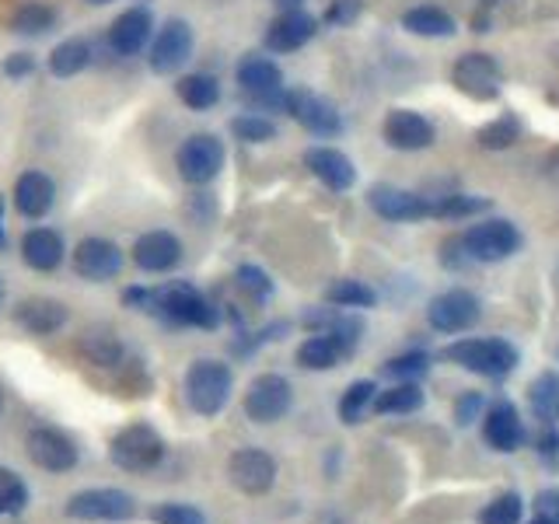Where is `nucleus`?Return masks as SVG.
<instances>
[{
  "mask_svg": "<svg viewBox=\"0 0 559 524\" xmlns=\"http://www.w3.org/2000/svg\"><path fill=\"white\" fill-rule=\"evenodd\" d=\"M52 25H57V11L49 4H39V0H25V4H17L11 14L14 35H46Z\"/></svg>",
  "mask_w": 559,
  "mask_h": 524,
  "instance_id": "f704fd0d",
  "label": "nucleus"
},
{
  "mask_svg": "<svg viewBox=\"0 0 559 524\" xmlns=\"http://www.w3.org/2000/svg\"><path fill=\"white\" fill-rule=\"evenodd\" d=\"M74 270L92 284H105L122 273V249L109 238H84L74 249Z\"/></svg>",
  "mask_w": 559,
  "mask_h": 524,
  "instance_id": "6ab92c4d",
  "label": "nucleus"
},
{
  "mask_svg": "<svg viewBox=\"0 0 559 524\" xmlns=\"http://www.w3.org/2000/svg\"><path fill=\"white\" fill-rule=\"evenodd\" d=\"M0 413H4V389H0Z\"/></svg>",
  "mask_w": 559,
  "mask_h": 524,
  "instance_id": "6e6d98bb",
  "label": "nucleus"
},
{
  "mask_svg": "<svg viewBox=\"0 0 559 524\" xmlns=\"http://www.w3.org/2000/svg\"><path fill=\"white\" fill-rule=\"evenodd\" d=\"M518 136H521V122L511 112L497 116L493 122H486V127L476 130L479 147H486V151H507V147H514Z\"/></svg>",
  "mask_w": 559,
  "mask_h": 524,
  "instance_id": "4c0bfd02",
  "label": "nucleus"
},
{
  "mask_svg": "<svg viewBox=\"0 0 559 524\" xmlns=\"http://www.w3.org/2000/svg\"><path fill=\"white\" fill-rule=\"evenodd\" d=\"M521 514H524V503L518 493H500L489 500L483 511H479V524H521Z\"/></svg>",
  "mask_w": 559,
  "mask_h": 524,
  "instance_id": "37998d69",
  "label": "nucleus"
},
{
  "mask_svg": "<svg viewBox=\"0 0 559 524\" xmlns=\"http://www.w3.org/2000/svg\"><path fill=\"white\" fill-rule=\"evenodd\" d=\"M528 406L542 427H556L559 424V374L556 371H542L528 384Z\"/></svg>",
  "mask_w": 559,
  "mask_h": 524,
  "instance_id": "c85d7f7f",
  "label": "nucleus"
},
{
  "mask_svg": "<svg viewBox=\"0 0 559 524\" xmlns=\"http://www.w3.org/2000/svg\"><path fill=\"white\" fill-rule=\"evenodd\" d=\"M273 4H276L280 11H301L305 0H273Z\"/></svg>",
  "mask_w": 559,
  "mask_h": 524,
  "instance_id": "864d4df0",
  "label": "nucleus"
},
{
  "mask_svg": "<svg viewBox=\"0 0 559 524\" xmlns=\"http://www.w3.org/2000/svg\"><path fill=\"white\" fill-rule=\"evenodd\" d=\"M87 4H109V0H87Z\"/></svg>",
  "mask_w": 559,
  "mask_h": 524,
  "instance_id": "4d7b16f0",
  "label": "nucleus"
},
{
  "mask_svg": "<svg viewBox=\"0 0 559 524\" xmlns=\"http://www.w3.org/2000/svg\"><path fill=\"white\" fill-rule=\"evenodd\" d=\"M325 301L329 305H336V308H374L378 305V294L360 284V279H336L329 290H325Z\"/></svg>",
  "mask_w": 559,
  "mask_h": 524,
  "instance_id": "c9c22d12",
  "label": "nucleus"
},
{
  "mask_svg": "<svg viewBox=\"0 0 559 524\" xmlns=\"http://www.w3.org/2000/svg\"><path fill=\"white\" fill-rule=\"evenodd\" d=\"M378 384L371 381V378H360V381H354L349 389L343 392V398H340V419L346 427H357L360 419L367 416V409H374V398H378Z\"/></svg>",
  "mask_w": 559,
  "mask_h": 524,
  "instance_id": "72a5a7b5",
  "label": "nucleus"
},
{
  "mask_svg": "<svg viewBox=\"0 0 559 524\" xmlns=\"http://www.w3.org/2000/svg\"><path fill=\"white\" fill-rule=\"evenodd\" d=\"M241 406L252 424H276V419H284L290 413L294 389L284 374H259V378H252Z\"/></svg>",
  "mask_w": 559,
  "mask_h": 524,
  "instance_id": "9d476101",
  "label": "nucleus"
},
{
  "mask_svg": "<svg viewBox=\"0 0 559 524\" xmlns=\"http://www.w3.org/2000/svg\"><path fill=\"white\" fill-rule=\"evenodd\" d=\"M424 389H419L416 381H395L392 389L378 392L374 398V413L378 416H409L424 406Z\"/></svg>",
  "mask_w": 559,
  "mask_h": 524,
  "instance_id": "7c9ffc66",
  "label": "nucleus"
},
{
  "mask_svg": "<svg viewBox=\"0 0 559 524\" xmlns=\"http://www.w3.org/2000/svg\"><path fill=\"white\" fill-rule=\"evenodd\" d=\"M154 39V14L151 8H130L122 11L116 22L109 25V46L116 57H136V52H144Z\"/></svg>",
  "mask_w": 559,
  "mask_h": 524,
  "instance_id": "aec40b11",
  "label": "nucleus"
},
{
  "mask_svg": "<svg viewBox=\"0 0 559 524\" xmlns=\"http://www.w3.org/2000/svg\"><path fill=\"white\" fill-rule=\"evenodd\" d=\"M8 245V235H4V200H0V249Z\"/></svg>",
  "mask_w": 559,
  "mask_h": 524,
  "instance_id": "5fc2aeb1",
  "label": "nucleus"
},
{
  "mask_svg": "<svg viewBox=\"0 0 559 524\" xmlns=\"http://www.w3.org/2000/svg\"><path fill=\"white\" fill-rule=\"evenodd\" d=\"M444 357L451 364H459L462 371L468 374H479V378H507L514 374V367L521 360L518 346H511L507 340H497V336H486V340H459L444 349Z\"/></svg>",
  "mask_w": 559,
  "mask_h": 524,
  "instance_id": "f03ea898",
  "label": "nucleus"
},
{
  "mask_svg": "<svg viewBox=\"0 0 559 524\" xmlns=\"http://www.w3.org/2000/svg\"><path fill=\"white\" fill-rule=\"evenodd\" d=\"M28 507V486L22 476L0 465V517H14Z\"/></svg>",
  "mask_w": 559,
  "mask_h": 524,
  "instance_id": "ea45409f",
  "label": "nucleus"
},
{
  "mask_svg": "<svg viewBox=\"0 0 559 524\" xmlns=\"http://www.w3.org/2000/svg\"><path fill=\"white\" fill-rule=\"evenodd\" d=\"M67 517L74 521H98V524H122L136 517V500L127 489L116 486H98V489H81L67 500L63 507Z\"/></svg>",
  "mask_w": 559,
  "mask_h": 524,
  "instance_id": "39448f33",
  "label": "nucleus"
},
{
  "mask_svg": "<svg viewBox=\"0 0 559 524\" xmlns=\"http://www.w3.org/2000/svg\"><path fill=\"white\" fill-rule=\"evenodd\" d=\"M367 203L378 217L395 221V224H409V221H427L433 217V196H419L413 189H399V186H371L367 192Z\"/></svg>",
  "mask_w": 559,
  "mask_h": 524,
  "instance_id": "4468645a",
  "label": "nucleus"
},
{
  "mask_svg": "<svg viewBox=\"0 0 559 524\" xmlns=\"http://www.w3.org/2000/svg\"><path fill=\"white\" fill-rule=\"evenodd\" d=\"M483 441L493 448L497 454H514L521 444L528 441V430H524V419L511 398H497L489 402L483 413Z\"/></svg>",
  "mask_w": 559,
  "mask_h": 524,
  "instance_id": "2eb2a0df",
  "label": "nucleus"
},
{
  "mask_svg": "<svg viewBox=\"0 0 559 524\" xmlns=\"http://www.w3.org/2000/svg\"><path fill=\"white\" fill-rule=\"evenodd\" d=\"M235 81L245 95H249L255 105H270V109H284L287 112V92H284V70H280L270 57H259V52H249L238 70Z\"/></svg>",
  "mask_w": 559,
  "mask_h": 524,
  "instance_id": "6e6552de",
  "label": "nucleus"
},
{
  "mask_svg": "<svg viewBox=\"0 0 559 524\" xmlns=\"http://www.w3.org/2000/svg\"><path fill=\"white\" fill-rule=\"evenodd\" d=\"M154 319H162L168 325H179V329H206V332H214L221 325V311L210 305L197 287L186 284V279H179V284L157 287Z\"/></svg>",
  "mask_w": 559,
  "mask_h": 524,
  "instance_id": "f257e3e1",
  "label": "nucleus"
},
{
  "mask_svg": "<svg viewBox=\"0 0 559 524\" xmlns=\"http://www.w3.org/2000/svg\"><path fill=\"white\" fill-rule=\"evenodd\" d=\"M63 255H67L63 235L52 231V227H32L22 238V259L35 273H52L63 262Z\"/></svg>",
  "mask_w": 559,
  "mask_h": 524,
  "instance_id": "a878e982",
  "label": "nucleus"
},
{
  "mask_svg": "<svg viewBox=\"0 0 559 524\" xmlns=\"http://www.w3.org/2000/svg\"><path fill=\"white\" fill-rule=\"evenodd\" d=\"M535 451H538V458H542V462L556 465V462H559V430H556V427H546V433L535 437Z\"/></svg>",
  "mask_w": 559,
  "mask_h": 524,
  "instance_id": "603ef678",
  "label": "nucleus"
},
{
  "mask_svg": "<svg viewBox=\"0 0 559 524\" xmlns=\"http://www.w3.org/2000/svg\"><path fill=\"white\" fill-rule=\"evenodd\" d=\"M84 67H92V43L87 39H67L49 52L52 78H74Z\"/></svg>",
  "mask_w": 559,
  "mask_h": 524,
  "instance_id": "2f4dec72",
  "label": "nucleus"
},
{
  "mask_svg": "<svg viewBox=\"0 0 559 524\" xmlns=\"http://www.w3.org/2000/svg\"><path fill=\"white\" fill-rule=\"evenodd\" d=\"M224 162H227L224 144H221V136H214V133H192V136H186L179 154H175V168H179V175L189 186L214 182L217 175H221V168H224Z\"/></svg>",
  "mask_w": 559,
  "mask_h": 524,
  "instance_id": "1a4fd4ad",
  "label": "nucleus"
},
{
  "mask_svg": "<svg viewBox=\"0 0 559 524\" xmlns=\"http://www.w3.org/2000/svg\"><path fill=\"white\" fill-rule=\"evenodd\" d=\"M235 389V374L231 367L224 360L214 357H203V360H192L189 371H186V402L192 413L200 416H217L227 398H231Z\"/></svg>",
  "mask_w": 559,
  "mask_h": 524,
  "instance_id": "7ed1b4c3",
  "label": "nucleus"
},
{
  "mask_svg": "<svg viewBox=\"0 0 559 524\" xmlns=\"http://www.w3.org/2000/svg\"><path fill=\"white\" fill-rule=\"evenodd\" d=\"M346 360L343 346L329 336V332H311V336L297 346V364L305 367V371H332V367H340Z\"/></svg>",
  "mask_w": 559,
  "mask_h": 524,
  "instance_id": "cd10ccee",
  "label": "nucleus"
},
{
  "mask_svg": "<svg viewBox=\"0 0 559 524\" xmlns=\"http://www.w3.org/2000/svg\"><path fill=\"white\" fill-rule=\"evenodd\" d=\"M305 168L322 186H329L332 192H346V189H354V182H357L354 162H349V157L343 151H336V147H308L305 151Z\"/></svg>",
  "mask_w": 559,
  "mask_h": 524,
  "instance_id": "4be33fe9",
  "label": "nucleus"
},
{
  "mask_svg": "<svg viewBox=\"0 0 559 524\" xmlns=\"http://www.w3.org/2000/svg\"><path fill=\"white\" fill-rule=\"evenodd\" d=\"M70 319L67 305L52 301V297H28L14 308V322L17 329H25L28 336H52V332H60Z\"/></svg>",
  "mask_w": 559,
  "mask_h": 524,
  "instance_id": "5701e85b",
  "label": "nucleus"
},
{
  "mask_svg": "<svg viewBox=\"0 0 559 524\" xmlns=\"http://www.w3.org/2000/svg\"><path fill=\"white\" fill-rule=\"evenodd\" d=\"M235 287L249 297L252 305H266L270 297H273V279L266 270H259L252 266V262H245V266L235 270Z\"/></svg>",
  "mask_w": 559,
  "mask_h": 524,
  "instance_id": "58836bf2",
  "label": "nucleus"
},
{
  "mask_svg": "<svg viewBox=\"0 0 559 524\" xmlns=\"http://www.w3.org/2000/svg\"><path fill=\"white\" fill-rule=\"evenodd\" d=\"M319 22L308 11H280L276 22L266 28V49L273 52H294L314 39Z\"/></svg>",
  "mask_w": 559,
  "mask_h": 524,
  "instance_id": "393cba45",
  "label": "nucleus"
},
{
  "mask_svg": "<svg viewBox=\"0 0 559 524\" xmlns=\"http://www.w3.org/2000/svg\"><path fill=\"white\" fill-rule=\"evenodd\" d=\"M532 524H559V486L542 489L535 497V521Z\"/></svg>",
  "mask_w": 559,
  "mask_h": 524,
  "instance_id": "09e8293b",
  "label": "nucleus"
},
{
  "mask_svg": "<svg viewBox=\"0 0 559 524\" xmlns=\"http://www.w3.org/2000/svg\"><path fill=\"white\" fill-rule=\"evenodd\" d=\"M0 301H4V284H0Z\"/></svg>",
  "mask_w": 559,
  "mask_h": 524,
  "instance_id": "13d9d810",
  "label": "nucleus"
},
{
  "mask_svg": "<svg viewBox=\"0 0 559 524\" xmlns=\"http://www.w3.org/2000/svg\"><path fill=\"white\" fill-rule=\"evenodd\" d=\"M483 305L479 297L465 290V287H451L444 294H437L433 301L427 305V322L430 329L444 332V336H459V332L472 329L479 322Z\"/></svg>",
  "mask_w": 559,
  "mask_h": 524,
  "instance_id": "9b49d317",
  "label": "nucleus"
},
{
  "mask_svg": "<svg viewBox=\"0 0 559 524\" xmlns=\"http://www.w3.org/2000/svg\"><path fill=\"white\" fill-rule=\"evenodd\" d=\"M325 332L343 346V354L349 357V354L357 349L360 336H364V322H360L349 308H340V311H336V319H332V325H329Z\"/></svg>",
  "mask_w": 559,
  "mask_h": 524,
  "instance_id": "c03bdc74",
  "label": "nucleus"
},
{
  "mask_svg": "<svg viewBox=\"0 0 559 524\" xmlns=\"http://www.w3.org/2000/svg\"><path fill=\"white\" fill-rule=\"evenodd\" d=\"M52 200H57V186L46 171H22L14 182V206L17 214L28 217V221H43L49 210H52Z\"/></svg>",
  "mask_w": 559,
  "mask_h": 524,
  "instance_id": "b1692460",
  "label": "nucleus"
},
{
  "mask_svg": "<svg viewBox=\"0 0 559 524\" xmlns=\"http://www.w3.org/2000/svg\"><path fill=\"white\" fill-rule=\"evenodd\" d=\"M384 144L395 151H427L437 140V127L416 109H392L381 122Z\"/></svg>",
  "mask_w": 559,
  "mask_h": 524,
  "instance_id": "dca6fc26",
  "label": "nucleus"
},
{
  "mask_svg": "<svg viewBox=\"0 0 559 524\" xmlns=\"http://www.w3.org/2000/svg\"><path fill=\"white\" fill-rule=\"evenodd\" d=\"M489 210V200L483 196H465V192H448V196H433V217L437 221H462L476 217Z\"/></svg>",
  "mask_w": 559,
  "mask_h": 524,
  "instance_id": "e433bc0d",
  "label": "nucleus"
},
{
  "mask_svg": "<svg viewBox=\"0 0 559 524\" xmlns=\"http://www.w3.org/2000/svg\"><path fill=\"white\" fill-rule=\"evenodd\" d=\"M360 11H364V0H332L329 11H325V22L336 25V28H346V25L357 22Z\"/></svg>",
  "mask_w": 559,
  "mask_h": 524,
  "instance_id": "de8ad7c7",
  "label": "nucleus"
},
{
  "mask_svg": "<svg viewBox=\"0 0 559 524\" xmlns=\"http://www.w3.org/2000/svg\"><path fill=\"white\" fill-rule=\"evenodd\" d=\"M192 25L186 17H168V22L154 32L151 49H147V63L154 74H175L182 70L192 57Z\"/></svg>",
  "mask_w": 559,
  "mask_h": 524,
  "instance_id": "ddd939ff",
  "label": "nucleus"
},
{
  "mask_svg": "<svg viewBox=\"0 0 559 524\" xmlns=\"http://www.w3.org/2000/svg\"><path fill=\"white\" fill-rule=\"evenodd\" d=\"M231 133H235V140H241V144H270V140L276 136V127L266 116L245 112V116L231 119Z\"/></svg>",
  "mask_w": 559,
  "mask_h": 524,
  "instance_id": "79ce46f5",
  "label": "nucleus"
},
{
  "mask_svg": "<svg viewBox=\"0 0 559 524\" xmlns=\"http://www.w3.org/2000/svg\"><path fill=\"white\" fill-rule=\"evenodd\" d=\"M109 458L122 472H151L165 458V437L151 424H130L109 441Z\"/></svg>",
  "mask_w": 559,
  "mask_h": 524,
  "instance_id": "20e7f679",
  "label": "nucleus"
},
{
  "mask_svg": "<svg viewBox=\"0 0 559 524\" xmlns=\"http://www.w3.org/2000/svg\"><path fill=\"white\" fill-rule=\"evenodd\" d=\"M486 413V395L483 392H465L454 398V424L459 427H472L476 419H483Z\"/></svg>",
  "mask_w": 559,
  "mask_h": 524,
  "instance_id": "49530a36",
  "label": "nucleus"
},
{
  "mask_svg": "<svg viewBox=\"0 0 559 524\" xmlns=\"http://www.w3.org/2000/svg\"><path fill=\"white\" fill-rule=\"evenodd\" d=\"M227 479L245 497H266L276 483V458L262 448H238L227 458Z\"/></svg>",
  "mask_w": 559,
  "mask_h": 524,
  "instance_id": "f8f14e48",
  "label": "nucleus"
},
{
  "mask_svg": "<svg viewBox=\"0 0 559 524\" xmlns=\"http://www.w3.org/2000/svg\"><path fill=\"white\" fill-rule=\"evenodd\" d=\"M133 262L144 273H168L182 262V241L171 231H147L133 241Z\"/></svg>",
  "mask_w": 559,
  "mask_h": 524,
  "instance_id": "412c9836",
  "label": "nucleus"
},
{
  "mask_svg": "<svg viewBox=\"0 0 559 524\" xmlns=\"http://www.w3.org/2000/svg\"><path fill=\"white\" fill-rule=\"evenodd\" d=\"M25 451L43 472H57V476L78 465V444L57 427H35L25 441Z\"/></svg>",
  "mask_w": 559,
  "mask_h": 524,
  "instance_id": "f3484780",
  "label": "nucleus"
},
{
  "mask_svg": "<svg viewBox=\"0 0 559 524\" xmlns=\"http://www.w3.org/2000/svg\"><path fill=\"white\" fill-rule=\"evenodd\" d=\"M122 305H127L130 311L154 314V308H157V287H127V290H122Z\"/></svg>",
  "mask_w": 559,
  "mask_h": 524,
  "instance_id": "8fccbe9b",
  "label": "nucleus"
},
{
  "mask_svg": "<svg viewBox=\"0 0 559 524\" xmlns=\"http://www.w3.org/2000/svg\"><path fill=\"white\" fill-rule=\"evenodd\" d=\"M287 112L314 136H336L343 130V116L336 105L314 92H287Z\"/></svg>",
  "mask_w": 559,
  "mask_h": 524,
  "instance_id": "a211bd4d",
  "label": "nucleus"
},
{
  "mask_svg": "<svg viewBox=\"0 0 559 524\" xmlns=\"http://www.w3.org/2000/svg\"><path fill=\"white\" fill-rule=\"evenodd\" d=\"M4 78H11V81H22V78H28L32 70H35V57L32 52H11V57L4 60Z\"/></svg>",
  "mask_w": 559,
  "mask_h": 524,
  "instance_id": "3c124183",
  "label": "nucleus"
},
{
  "mask_svg": "<svg viewBox=\"0 0 559 524\" xmlns=\"http://www.w3.org/2000/svg\"><path fill=\"white\" fill-rule=\"evenodd\" d=\"M81 354L87 357V364H95V367H119L122 357H127V349H122V340L116 336V332L95 329L81 340Z\"/></svg>",
  "mask_w": 559,
  "mask_h": 524,
  "instance_id": "473e14b6",
  "label": "nucleus"
},
{
  "mask_svg": "<svg viewBox=\"0 0 559 524\" xmlns=\"http://www.w3.org/2000/svg\"><path fill=\"white\" fill-rule=\"evenodd\" d=\"M465 252L472 255V262H503L518 255L521 249V231L514 221L503 217H486L479 224H472L462 235Z\"/></svg>",
  "mask_w": 559,
  "mask_h": 524,
  "instance_id": "423d86ee",
  "label": "nucleus"
},
{
  "mask_svg": "<svg viewBox=\"0 0 559 524\" xmlns=\"http://www.w3.org/2000/svg\"><path fill=\"white\" fill-rule=\"evenodd\" d=\"M151 517L154 524H210L206 514L192 503H157Z\"/></svg>",
  "mask_w": 559,
  "mask_h": 524,
  "instance_id": "a18cd8bd",
  "label": "nucleus"
},
{
  "mask_svg": "<svg viewBox=\"0 0 559 524\" xmlns=\"http://www.w3.org/2000/svg\"><path fill=\"white\" fill-rule=\"evenodd\" d=\"M451 84L472 102H493L503 92V70L489 52H462L451 67Z\"/></svg>",
  "mask_w": 559,
  "mask_h": 524,
  "instance_id": "0eeeda50",
  "label": "nucleus"
},
{
  "mask_svg": "<svg viewBox=\"0 0 559 524\" xmlns=\"http://www.w3.org/2000/svg\"><path fill=\"white\" fill-rule=\"evenodd\" d=\"M402 28H406L409 35H419V39H448V35L459 32L454 17L441 8H433V4L409 8L406 14H402Z\"/></svg>",
  "mask_w": 559,
  "mask_h": 524,
  "instance_id": "bb28decb",
  "label": "nucleus"
},
{
  "mask_svg": "<svg viewBox=\"0 0 559 524\" xmlns=\"http://www.w3.org/2000/svg\"><path fill=\"white\" fill-rule=\"evenodd\" d=\"M427 371H430V354H424V349H406V354L384 360V374L392 381H419Z\"/></svg>",
  "mask_w": 559,
  "mask_h": 524,
  "instance_id": "a19ab883",
  "label": "nucleus"
},
{
  "mask_svg": "<svg viewBox=\"0 0 559 524\" xmlns=\"http://www.w3.org/2000/svg\"><path fill=\"white\" fill-rule=\"evenodd\" d=\"M175 95H179L186 109L206 112L221 102V84L214 74H186V78H179V84H175Z\"/></svg>",
  "mask_w": 559,
  "mask_h": 524,
  "instance_id": "c756f323",
  "label": "nucleus"
}]
</instances>
